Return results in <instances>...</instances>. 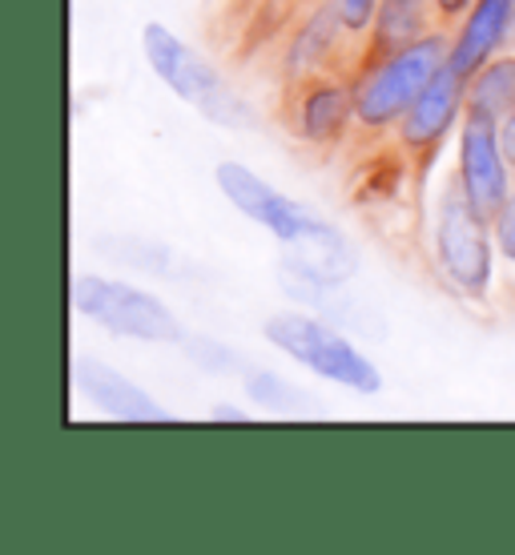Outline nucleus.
Instances as JSON below:
<instances>
[{"label": "nucleus", "mask_w": 515, "mask_h": 555, "mask_svg": "<svg viewBox=\"0 0 515 555\" xmlns=\"http://www.w3.org/2000/svg\"><path fill=\"white\" fill-rule=\"evenodd\" d=\"M500 145H503V157H507L512 178H515V113H507V117L500 121Z\"/></svg>", "instance_id": "obj_20"}, {"label": "nucleus", "mask_w": 515, "mask_h": 555, "mask_svg": "<svg viewBox=\"0 0 515 555\" xmlns=\"http://www.w3.org/2000/svg\"><path fill=\"white\" fill-rule=\"evenodd\" d=\"M435 28H443L435 0H378L375 25H371L366 41H362L355 73H359L362 65H375L383 56L399 53L407 44L423 41Z\"/></svg>", "instance_id": "obj_12"}, {"label": "nucleus", "mask_w": 515, "mask_h": 555, "mask_svg": "<svg viewBox=\"0 0 515 555\" xmlns=\"http://www.w3.org/2000/svg\"><path fill=\"white\" fill-rule=\"evenodd\" d=\"M331 4L338 9L343 25H347L359 41H366V33H371V25H375L378 0H331Z\"/></svg>", "instance_id": "obj_17"}, {"label": "nucleus", "mask_w": 515, "mask_h": 555, "mask_svg": "<svg viewBox=\"0 0 515 555\" xmlns=\"http://www.w3.org/2000/svg\"><path fill=\"white\" fill-rule=\"evenodd\" d=\"M282 4H302V0H282Z\"/></svg>", "instance_id": "obj_22"}, {"label": "nucleus", "mask_w": 515, "mask_h": 555, "mask_svg": "<svg viewBox=\"0 0 515 555\" xmlns=\"http://www.w3.org/2000/svg\"><path fill=\"white\" fill-rule=\"evenodd\" d=\"M467 105L495 117V121L515 113V53L495 56L491 65L475 73L472 81H467Z\"/></svg>", "instance_id": "obj_14"}, {"label": "nucleus", "mask_w": 515, "mask_h": 555, "mask_svg": "<svg viewBox=\"0 0 515 555\" xmlns=\"http://www.w3.org/2000/svg\"><path fill=\"white\" fill-rule=\"evenodd\" d=\"M491 230H495V246H500V254L512 262V270H515V197L503 206V214L491 222Z\"/></svg>", "instance_id": "obj_18"}, {"label": "nucleus", "mask_w": 515, "mask_h": 555, "mask_svg": "<svg viewBox=\"0 0 515 555\" xmlns=\"http://www.w3.org/2000/svg\"><path fill=\"white\" fill-rule=\"evenodd\" d=\"M472 4H475V0H435V9H439V21H443V28L451 25V21H463Z\"/></svg>", "instance_id": "obj_19"}, {"label": "nucleus", "mask_w": 515, "mask_h": 555, "mask_svg": "<svg viewBox=\"0 0 515 555\" xmlns=\"http://www.w3.org/2000/svg\"><path fill=\"white\" fill-rule=\"evenodd\" d=\"M266 343L279 347L282 354H291L294 362H302L307 371L322 375L326 383H338L355 395H378V387H383L375 362L366 359L359 347H350L331 322L282 310V314L266 319Z\"/></svg>", "instance_id": "obj_5"}, {"label": "nucleus", "mask_w": 515, "mask_h": 555, "mask_svg": "<svg viewBox=\"0 0 515 555\" xmlns=\"http://www.w3.org/2000/svg\"><path fill=\"white\" fill-rule=\"evenodd\" d=\"M246 390H250L254 399L270 411H279V415H291V411H307V399H302V390L291 387L286 378L270 375V371H246Z\"/></svg>", "instance_id": "obj_15"}, {"label": "nucleus", "mask_w": 515, "mask_h": 555, "mask_svg": "<svg viewBox=\"0 0 515 555\" xmlns=\"http://www.w3.org/2000/svg\"><path fill=\"white\" fill-rule=\"evenodd\" d=\"M515 33V0H475L467 16L460 21V33L451 37L447 65L472 81L475 73L491 65L500 49Z\"/></svg>", "instance_id": "obj_11"}, {"label": "nucleus", "mask_w": 515, "mask_h": 555, "mask_svg": "<svg viewBox=\"0 0 515 555\" xmlns=\"http://www.w3.org/2000/svg\"><path fill=\"white\" fill-rule=\"evenodd\" d=\"M491 242H495L491 222L472 209L460 178H451L435 209V262L447 286L460 291L467 302H484L491 291V262H495Z\"/></svg>", "instance_id": "obj_4"}, {"label": "nucleus", "mask_w": 515, "mask_h": 555, "mask_svg": "<svg viewBox=\"0 0 515 555\" xmlns=\"http://www.w3.org/2000/svg\"><path fill=\"white\" fill-rule=\"evenodd\" d=\"M282 121L294 141L331 153L355 141V77L319 73L282 85Z\"/></svg>", "instance_id": "obj_7"}, {"label": "nucleus", "mask_w": 515, "mask_h": 555, "mask_svg": "<svg viewBox=\"0 0 515 555\" xmlns=\"http://www.w3.org/2000/svg\"><path fill=\"white\" fill-rule=\"evenodd\" d=\"M447 53H451V37L447 28H435L423 41L407 44L375 65H362L355 73V138L375 141V145L390 138L403 113L423 93V85L447 65Z\"/></svg>", "instance_id": "obj_2"}, {"label": "nucleus", "mask_w": 515, "mask_h": 555, "mask_svg": "<svg viewBox=\"0 0 515 555\" xmlns=\"http://www.w3.org/2000/svg\"><path fill=\"white\" fill-rule=\"evenodd\" d=\"M141 49H145V61L154 65L157 77H162L185 105H194L206 121H214V126H222V129L258 126V113H254L250 101L242 98L234 85L209 65L206 56L194 53L181 37H173L166 25L150 21V25L141 28Z\"/></svg>", "instance_id": "obj_3"}, {"label": "nucleus", "mask_w": 515, "mask_h": 555, "mask_svg": "<svg viewBox=\"0 0 515 555\" xmlns=\"http://www.w3.org/2000/svg\"><path fill=\"white\" fill-rule=\"evenodd\" d=\"M467 113V77L443 65L432 81L423 85V93L415 98V105L403 113V121L390 133V145L403 153L407 162L415 166V173L423 178L427 166L435 162V153L443 150V141L451 138V129L463 121Z\"/></svg>", "instance_id": "obj_9"}, {"label": "nucleus", "mask_w": 515, "mask_h": 555, "mask_svg": "<svg viewBox=\"0 0 515 555\" xmlns=\"http://www.w3.org/2000/svg\"><path fill=\"white\" fill-rule=\"evenodd\" d=\"M214 178H218V190L226 194V202H234V209H242L250 222L266 225L291 250L294 262L310 270L319 282L343 286L359 270V254L347 242V234H338L335 225L322 222L319 214H310L286 194H279L270 181H262L246 166L222 162L214 169Z\"/></svg>", "instance_id": "obj_1"}, {"label": "nucleus", "mask_w": 515, "mask_h": 555, "mask_svg": "<svg viewBox=\"0 0 515 555\" xmlns=\"http://www.w3.org/2000/svg\"><path fill=\"white\" fill-rule=\"evenodd\" d=\"M455 178H460L472 209L488 222H495L503 206L515 197L512 166H507L500 145V121L472 109V105L460 121V169H455Z\"/></svg>", "instance_id": "obj_10"}, {"label": "nucleus", "mask_w": 515, "mask_h": 555, "mask_svg": "<svg viewBox=\"0 0 515 555\" xmlns=\"http://www.w3.org/2000/svg\"><path fill=\"white\" fill-rule=\"evenodd\" d=\"M73 310L93 319L98 326L141 343H178L185 347V331H181L178 314L169 310L162 298L138 291L129 282H113V278L81 274L73 282Z\"/></svg>", "instance_id": "obj_6"}, {"label": "nucleus", "mask_w": 515, "mask_h": 555, "mask_svg": "<svg viewBox=\"0 0 515 555\" xmlns=\"http://www.w3.org/2000/svg\"><path fill=\"white\" fill-rule=\"evenodd\" d=\"M185 350H190V359H194L197 366H206V371H218V375H246L242 354H234V350L222 347V343H209V338H185Z\"/></svg>", "instance_id": "obj_16"}, {"label": "nucleus", "mask_w": 515, "mask_h": 555, "mask_svg": "<svg viewBox=\"0 0 515 555\" xmlns=\"http://www.w3.org/2000/svg\"><path fill=\"white\" fill-rule=\"evenodd\" d=\"M362 41L343 25L331 0H302L291 16V33L282 41V85L319 77V73H350L359 65Z\"/></svg>", "instance_id": "obj_8"}, {"label": "nucleus", "mask_w": 515, "mask_h": 555, "mask_svg": "<svg viewBox=\"0 0 515 555\" xmlns=\"http://www.w3.org/2000/svg\"><path fill=\"white\" fill-rule=\"evenodd\" d=\"M73 387L81 390L85 399H93L101 411H110L113 418H126V423H166L169 418L166 406H157L138 383H129L126 375H117V371L85 359V354L73 362Z\"/></svg>", "instance_id": "obj_13"}, {"label": "nucleus", "mask_w": 515, "mask_h": 555, "mask_svg": "<svg viewBox=\"0 0 515 555\" xmlns=\"http://www.w3.org/2000/svg\"><path fill=\"white\" fill-rule=\"evenodd\" d=\"M209 418L214 423H246V411H237V406H214Z\"/></svg>", "instance_id": "obj_21"}]
</instances>
